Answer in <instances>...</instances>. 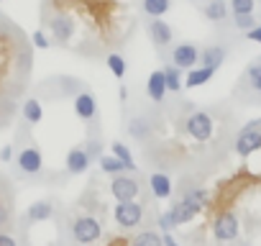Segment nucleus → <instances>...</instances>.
Instances as JSON below:
<instances>
[{
    "mask_svg": "<svg viewBox=\"0 0 261 246\" xmlns=\"http://www.w3.org/2000/svg\"><path fill=\"white\" fill-rule=\"evenodd\" d=\"M69 228H72L74 243H82V246L95 243V241H100V236H102V223H100L95 215H77Z\"/></svg>",
    "mask_w": 261,
    "mask_h": 246,
    "instance_id": "1",
    "label": "nucleus"
},
{
    "mask_svg": "<svg viewBox=\"0 0 261 246\" xmlns=\"http://www.w3.org/2000/svg\"><path fill=\"white\" fill-rule=\"evenodd\" d=\"M113 218H115V223H118L123 231H130V228L141 226V220H144V205L136 203V200L118 203V205L113 208Z\"/></svg>",
    "mask_w": 261,
    "mask_h": 246,
    "instance_id": "2",
    "label": "nucleus"
},
{
    "mask_svg": "<svg viewBox=\"0 0 261 246\" xmlns=\"http://www.w3.org/2000/svg\"><path fill=\"white\" fill-rule=\"evenodd\" d=\"M238 233H241V223H238V218H236L233 210H223V213L215 215V220H213V236H215V241L228 243V241H236Z\"/></svg>",
    "mask_w": 261,
    "mask_h": 246,
    "instance_id": "3",
    "label": "nucleus"
},
{
    "mask_svg": "<svg viewBox=\"0 0 261 246\" xmlns=\"http://www.w3.org/2000/svg\"><path fill=\"white\" fill-rule=\"evenodd\" d=\"M185 129H187V134H190L195 141H210L215 123H213V115H210V113L195 110V113L185 120Z\"/></svg>",
    "mask_w": 261,
    "mask_h": 246,
    "instance_id": "4",
    "label": "nucleus"
},
{
    "mask_svg": "<svg viewBox=\"0 0 261 246\" xmlns=\"http://www.w3.org/2000/svg\"><path fill=\"white\" fill-rule=\"evenodd\" d=\"M139 190H141L139 180H136V177H128L125 172H123V175H115V177L110 180V195H113L118 203H125V200H136Z\"/></svg>",
    "mask_w": 261,
    "mask_h": 246,
    "instance_id": "5",
    "label": "nucleus"
},
{
    "mask_svg": "<svg viewBox=\"0 0 261 246\" xmlns=\"http://www.w3.org/2000/svg\"><path fill=\"white\" fill-rule=\"evenodd\" d=\"M16 167H18L23 175H29V177L41 175V169H44V154H41V149H39V146H26V149H21L18 157H16Z\"/></svg>",
    "mask_w": 261,
    "mask_h": 246,
    "instance_id": "6",
    "label": "nucleus"
},
{
    "mask_svg": "<svg viewBox=\"0 0 261 246\" xmlns=\"http://www.w3.org/2000/svg\"><path fill=\"white\" fill-rule=\"evenodd\" d=\"M49 29H51V36H54L57 44H69V41L74 39V31H77L74 18L67 16V13H57V16L49 21Z\"/></svg>",
    "mask_w": 261,
    "mask_h": 246,
    "instance_id": "7",
    "label": "nucleus"
},
{
    "mask_svg": "<svg viewBox=\"0 0 261 246\" xmlns=\"http://www.w3.org/2000/svg\"><path fill=\"white\" fill-rule=\"evenodd\" d=\"M172 64L179 69H192L200 64V49L195 44H179L172 49Z\"/></svg>",
    "mask_w": 261,
    "mask_h": 246,
    "instance_id": "8",
    "label": "nucleus"
},
{
    "mask_svg": "<svg viewBox=\"0 0 261 246\" xmlns=\"http://www.w3.org/2000/svg\"><path fill=\"white\" fill-rule=\"evenodd\" d=\"M256 152H261V129H256V131H243L241 129V134L236 136V154L246 159Z\"/></svg>",
    "mask_w": 261,
    "mask_h": 246,
    "instance_id": "9",
    "label": "nucleus"
},
{
    "mask_svg": "<svg viewBox=\"0 0 261 246\" xmlns=\"http://www.w3.org/2000/svg\"><path fill=\"white\" fill-rule=\"evenodd\" d=\"M200 210H202V208H200L195 200H190L187 195H182V198H179V200H177V203L169 208V213H172V218H174V223H177V226H185V223H190V220H192V218H195Z\"/></svg>",
    "mask_w": 261,
    "mask_h": 246,
    "instance_id": "10",
    "label": "nucleus"
},
{
    "mask_svg": "<svg viewBox=\"0 0 261 246\" xmlns=\"http://www.w3.org/2000/svg\"><path fill=\"white\" fill-rule=\"evenodd\" d=\"M74 115L82 118V120H92V118L97 115V100H95L92 92L80 90V92L74 95Z\"/></svg>",
    "mask_w": 261,
    "mask_h": 246,
    "instance_id": "11",
    "label": "nucleus"
},
{
    "mask_svg": "<svg viewBox=\"0 0 261 246\" xmlns=\"http://www.w3.org/2000/svg\"><path fill=\"white\" fill-rule=\"evenodd\" d=\"M149 36H151V41H154L156 46H169L172 39H174V31H172V26H169L167 21L151 18V21H149Z\"/></svg>",
    "mask_w": 261,
    "mask_h": 246,
    "instance_id": "12",
    "label": "nucleus"
},
{
    "mask_svg": "<svg viewBox=\"0 0 261 246\" xmlns=\"http://www.w3.org/2000/svg\"><path fill=\"white\" fill-rule=\"evenodd\" d=\"M90 164H92V159L87 157V152L82 146L69 149V154H67V172L69 175H85L90 169Z\"/></svg>",
    "mask_w": 261,
    "mask_h": 246,
    "instance_id": "13",
    "label": "nucleus"
},
{
    "mask_svg": "<svg viewBox=\"0 0 261 246\" xmlns=\"http://www.w3.org/2000/svg\"><path fill=\"white\" fill-rule=\"evenodd\" d=\"M146 95H149L154 103H164V97H167V82H164V72H162V69H154V72L149 75Z\"/></svg>",
    "mask_w": 261,
    "mask_h": 246,
    "instance_id": "14",
    "label": "nucleus"
},
{
    "mask_svg": "<svg viewBox=\"0 0 261 246\" xmlns=\"http://www.w3.org/2000/svg\"><path fill=\"white\" fill-rule=\"evenodd\" d=\"M149 187H151V195H154L156 200L172 198V190H174L169 175H164V172H154V175L149 177Z\"/></svg>",
    "mask_w": 261,
    "mask_h": 246,
    "instance_id": "15",
    "label": "nucleus"
},
{
    "mask_svg": "<svg viewBox=\"0 0 261 246\" xmlns=\"http://www.w3.org/2000/svg\"><path fill=\"white\" fill-rule=\"evenodd\" d=\"M215 72H218V69H213V67H202V64H197V67L187 69L185 87H202V85H207V82L213 80Z\"/></svg>",
    "mask_w": 261,
    "mask_h": 246,
    "instance_id": "16",
    "label": "nucleus"
},
{
    "mask_svg": "<svg viewBox=\"0 0 261 246\" xmlns=\"http://www.w3.org/2000/svg\"><path fill=\"white\" fill-rule=\"evenodd\" d=\"M51 215H54V205H51L49 200H36V203H31L29 210H26V220H29V223H44V220H49Z\"/></svg>",
    "mask_w": 261,
    "mask_h": 246,
    "instance_id": "17",
    "label": "nucleus"
},
{
    "mask_svg": "<svg viewBox=\"0 0 261 246\" xmlns=\"http://www.w3.org/2000/svg\"><path fill=\"white\" fill-rule=\"evenodd\" d=\"M128 134L134 136L136 141H149V139H151V134H154L151 120H149V118H141V115L130 118V120H128Z\"/></svg>",
    "mask_w": 261,
    "mask_h": 246,
    "instance_id": "18",
    "label": "nucleus"
},
{
    "mask_svg": "<svg viewBox=\"0 0 261 246\" xmlns=\"http://www.w3.org/2000/svg\"><path fill=\"white\" fill-rule=\"evenodd\" d=\"M225 57H228V52H225L223 46H218V44L200 49V64H202V67H213V69H218V67L225 62Z\"/></svg>",
    "mask_w": 261,
    "mask_h": 246,
    "instance_id": "19",
    "label": "nucleus"
},
{
    "mask_svg": "<svg viewBox=\"0 0 261 246\" xmlns=\"http://www.w3.org/2000/svg\"><path fill=\"white\" fill-rule=\"evenodd\" d=\"M202 13H205V18H207V21L220 23V21H225V18H228L230 8H228L225 0H207L205 8H202Z\"/></svg>",
    "mask_w": 261,
    "mask_h": 246,
    "instance_id": "20",
    "label": "nucleus"
},
{
    "mask_svg": "<svg viewBox=\"0 0 261 246\" xmlns=\"http://www.w3.org/2000/svg\"><path fill=\"white\" fill-rule=\"evenodd\" d=\"M110 154L120 159V164L125 167V172H136V159H134V154H130V149L123 141H113L110 144Z\"/></svg>",
    "mask_w": 261,
    "mask_h": 246,
    "instance_id": "21",
    "label": "nucleus"
},
{
    "mask_svg": "<svg viewBox=\"0 0 261 246\" xmlns=\"http://www.w3.org/2000/svg\"><path fill=\"white\" fill-rule=\"evenodd\" d=\"M21 113H23V120L31 123V126H36V123L44 120V108H41V103H39L36 97H29V100L23 103Z\"/></svg>",
    "mask_w": 261,
    "mask_h": 246,
    "instance_id": "22",
    "label": "nucleus"
},
{
    "mask_svg": "<svg viewBox=\"0 0 261 246\" xmlns=\"http://www.w3.org/2000/svg\"><path fill=\"white\" fill-rule=\"evenodd\" d=\"M164 82H167V92H179L185 87V77H182V69L174 67V64H167L164 69Z\"/></svg>",
    "mask_w": 261,
    "mask_h": 246,
    "instance_id": "23",
    "label": "nucleus"
},
{
    "mask_svg": "<svg viewBox=\"0 0 261 246\" xmlns=\"http://www.w3.org/2000/svg\"><path fill=\"white\" fill-rule=\"evenodd\" d=\"M141 8L149 18H162V16L169 13L172 0H141Z\"/></svg>",
    "mask_w": 261,
    "mask_h": 246,
    "instance_id": "24",
    "label": "nucleus"
},
{
    "mask_svg": "<svg viewBox=\"0 0 261 246\" xmlns=\"http://www.w3.org/2000/svg\"><path fill=\"white\" fill-rule=\"evenodd\" d=\"M128 246H164V238H162L159 231L146 228V231H141V233H136L134 238H130Z\"/></svg>",
    "mask_w": 261,
    "mask_h": 246,
    "instance_id": "25",
    "label": "nucleus"
},
{
    "mask_svg": "<svg viewBox=\"0 0 261 246\" xmlns=\"http://www.w3.org/2000/svg\"><path fill=\"white\" fill-rule=\"evenodd\" d=\"M97 164H100V169H102L105 175H110V177H115V175H123V172H125V167L120 164V159H118V157H113V154H102V157L97 159Z\"/></svg>",
    "mask_w": 261,
    "mask_h": 246,
    "instance_id": "26",
    "label": "nucleus"
},
{
    "mask_svg": "<svg viewBox=\"0 0 261 246\" xmlns=\"http://www.w3.org/2000/svg\"><path fill=\"white\" fill-rule=\"evenodd\" d=\"M105 64H108V69L113 72V77H118V80H123L125 72H128V64H125V59H123L120 54H108Z\"/></svg>",
    "mask_w": 261,
    "mask_h": 246,
    "instance_id": "27",
    "label": "nucleus"
},
{
    "mask_svg": "<svg viewBox=\"0 0 261 246\" xmlns=\"http://www.w3.org/2000/svg\"><path fill=\"white\" fill-rule=\"evenodd\" d=\"M228 8L233 16H246V13H253L256 0H228Z\"/></svg>",
    "mask_w": 261,
    "mask_h": 246,
    "instance_id": "28",
    "label": "nucleus"
},
{
    "mask_svg": "<svg viewBox=\"0 0 261 246\" xmlns=\"http://www.w3.org/2000/svg\"><path fill=\"white\" fill-rule=\"evenodd\" d=\"M246 80H248V87L251 90L261 92V62H256V64H251L246 69Z\"/></svg>",
    "mask_w": 261,
    "mask_h": 246,
    "instance_id": "29",
    "label": "nucleus"
},
{
    "mask_svg": "<svg viewBox=\"0 0 261 246\" xmlns=\"http://www.w3.org/2000/svg\"><path fill=\"white\" fill-rule=\"evenodd\" d=\"M185 195H187L190 200H195V203H197V205H200L202 210H205V208L210 205V192H207V190H202V187H190V190H187Z\"/></svg>",
    "mask_w": 261,
    "mask_h": 246,
    "instance_id": "30",
    "label": "nucleus"
},
{
    "mask_svg": "<svg viewBox=\"0 0 261 246\" xmlns=\"http://www.w3.org/2000/svg\"><path fill=\"white\" fill-rule=\"evenodd\" d=\"M11 220H13V208H11L8 200L0 198V231H6L11 226Z\"/></svg>",
    "mask_w": 261,
    "mask_h": 246,
    "instance_id": "31",
    "label": "nucleus"
},
{
    "mask_svg": "<svg viewBox=\"0 0 261 246\" xmlns=\"http://www.w3.org/2000/svg\"><path fill=\"white\" fill-rule=\"evenodd\" d=\"M156 226H159V231H162V233H172V231L177 228V223H174V218H172V213H169V210H164V213H159V215H156Z\"/></svg>",
    "mask_w": 261,
    "mask_h": 246,
    "instance_id": "32",
    "label": "nucleus"
},
{
    "mask_svg": "<svg viewBox=\"0 0 261 246\" xmlns=\"http://www.w3.org/2000/svg\"><path fill=\"white\" fill-rule=\"evenodd\" d=\"M233 26L238 29V31H251L253 26H256V18H253V13H246V16H233Z\"/></svg>",
    "mask_w": 261,
    "mask_h": 246,
    "instance_id": "33",
    "label": "nucleus"
},
{
    "mask_svg": "<svg viewBox=\"0 0 261 246\" xmlns=\"http://www.w3.org/2000/svg\"><path fill=\"white\" fill-rule=\"evenodd\" d=\"M82 149L87 152V157H90L92 162L102 157V141H97V139H90V141H87V144H85Z\"/></svg>",
    "mask_w": 261,
    "mask_h": 246,
    "instance_id": "34",
    "label": "nucleus"
},
{
    "mask_svg": "<svg viewBox=\"0 0 261 246\" xmlns=\"http://www.w3.org/2000/svg\"><path fill=\"white\" fill-rule=\"evenodd\" d=\"M31 41H34L36 49H49V46H51V41L46 39L44 31H34V34H31Z\"/></svg>",
    "mask_w": 261,
    "mask_h": 246,
    "instance_id": "35",
    "label": "nucleus"
},
{
    "mask_svg": "<svg viewBox=\"0 0 261 246\" xmlns=\"http://www.w3.org/2000/svg\"><path fill=\"white\" fill-rule=\"evenodd\" d=\"M246 39L253 41V44H261V23H256L251 31H246Z\"/></svg>",
    "mask_w": 261,
    "mask_h": 246,
    "instance_id": "36",
    "label": "nucleus"
},
{
    "mask_svg": "<svg viewBox=\"0 0 261 246\" xmlns=\"http://www.w3.org/2000/svg\"><path fill=\"white\" fill-rule=\"evenodd\" d=\"M0 246H18V241L11 236V233H6V231H0Z\"/></svg>",
    "mask_w": 261,
    "mask_h": 246,
    "instance_id": "37",
    "label": "nucleus"
},
{
    "mask_svg": "<svg viewBox=\"0 0 261 246\" xmlns=\"http://www.w3.org/2000/svg\"><path fill=\"white\" fill-rule=\"evenodd\" d=\"M0 159H3V162H13V149L3 146V149H0Z\"/></svg>",
    "mask_w": 261,
    "mask_h": 246,
    "instance_id": "38",
    "label": "nucleus"
},
{
    "mask_svg": "<svg viewBox=\"0 0 261 246\" xmlns=\"http://www.w3.org/2000/svg\"><path fill=\"white\" fill-rule=\"evenodd\" d=\"M162 238H164V246H179V241L172 233H162Z\"/></svg>",
    "mask_w": 261,
    "mask_h": 246,
    "instance_id": "39",
    "label": "nucleus"
},
{
    "mask_svg": "<svg viewBox=\"0 0 261 246\" xmlns=\"http://www.w3.org/2000/svg\"><path fill=\"white\" fill-rule=\"evenodd\" d=\"M118 97H120L123 103L128 100V87H125V85H120V87H118Z\"/></svg>",
    "mask_w": 261,
    "mask_h": 246,
    "instance_id": "40",
    "label": "nucleus"
},
{
    "mask_svg": "<svg viewBox=\"0 0 261 246\" xmlns=\"http://www.w3.org/2000/svg\"><path fill=\"white\" fill-rule=\"evenodd\" d=\"M77 246H82V243H77Z\"/></svg>",
    "mask_w": 261,
    "mask_h": 246,
    "instance_id": "41",
    "label": "nucleus"
}]
</instances>
